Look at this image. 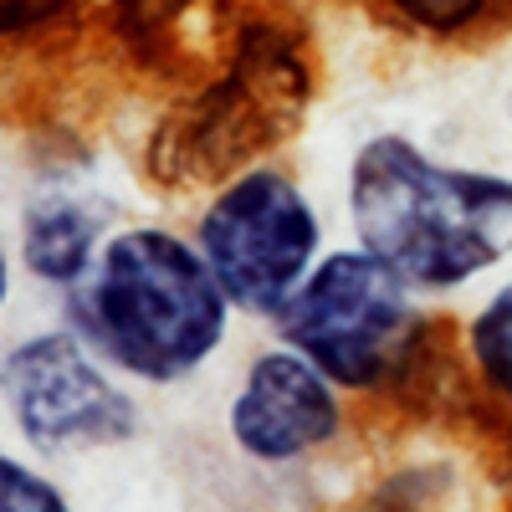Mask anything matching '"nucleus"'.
I'll use <instances>...</instances> for the list:
<instances>
[{"instance_id": "nucleus-1", "label": "nucleus", "mask_w": 512, "mask_h": 512, "mask_svg": "<svg viewBox=\"0 0 512 512\" xmlns=\"http://www.w3.org/2000/svg\"><path fill=\"white\" fill-rule=\"evenodd\" d=\"M277 338L303 349L359 410L451 415L472 410L477 384L461 364L456 318L359 241H338L272 323Z\"/></svg>"}, {"instance_id": "nucleus-2", "label": "nucleus", "mask_w": 512, "mask_h": 512, "mask_svg": "<svg viewBox=\"0 0 512 512\" xmlns=\"http://www.w3.org/2000/svg\"><path fill=\"white\" fill-rule=\"evenodd\" d=\"M344 226L425 303H451L512 267V169L456 164L379 128L349 154Z\"/></svg>"}, {"instance_id": "nucleus-3", "label": "nucleus", "mask_w": 512, "mask_h": 512, "mask_svg": "<svg viewBox=\"0 0 512 512\" xmlns=\"http://www.w3.org/2000/svg\"><path fill=\"white\" fill-rule=\"evenodd\" d=\"M62 318L144 395L200 384L246 323L190 226L169 221H123L62 297Z\"/></svg>"}, {"instance_id": "nucleus-4", "label": "nucleus", "mask_w": 512, "mask_h": 512, "mask_svg": "<svg viewBox=\"0 0 512 512\" xmlns=\"http://www.w3.org/2000/svg\"><path fill=\"white\" fill-rule=\"evenodd\" d=\"M313 41L277 6H241L221 67L169 103L149 139V175L205 195L236 169L272 159L313 108Z\"/></svg>"}, {"instance_id": "nucleus-5", "label": "nucleus", "mask_w": 512, "mask_h": 512, "mask_svg": "<svg viewBox=\"0 0 512 512\" xmlns=\"http://www.w3.org/2000/svg\"><path fill=\"white\" fill-rule=\"evenodd\" d=\"M195 246L216 267L246 323H277V313L328 256V210L282 159H256L210 185L190 221Z\"/></svg>"}, {"instance_id": "nucleus-6", "label": "nucleus", "mask_w": 512, "mask_h": 512, "mask_svg": "<svg viewBox=\"0 0 512 512\" xmlns=\"http://www.w3.org/2000/svg\"><path fill=\"white\" fill-rule=\"evenodd\" d=\"M0 410H6L21 451L47 466L123 451L149 425L139 390L108 359H98L67 318L41 323L6 344Z\"/></svg>"}, {"instance_id": "nucleus-7", "label": "nucleus", "mask_w": 512, "mask_h": 512, "mask_svg": "<svg viewBox=\"0 0 512 512\" xmlns=\"http://www.w3.org/2000/svg\"><path fill=\"white\" fill-rule=\"evenodd\" d=\"M354 425L359 400L272 328L236 364L221 405V436L231 456L262 477L318 466L328 451L354 441Z\"/></svg>"}, {"instance_id": "nucleus-8", "label": "nucleus", "mask_w": 512, "mask_h": 512, "mask_svg": "<svg viewBox=\"0 0 512 512\" xmlns=\"http://www.w3.org/2000/svg\"><path fill=\"white\" fill-rule=\"evenodd\" d=\"M118 205L98 175L82 164H47L26 185L21 210H16V267L36 287L67 297L88 267L98 262L103 241L118 231Z\"/></svg>"}, {"instance_id": "nucleus-9", "label": "nucleus", "mask_w": 512, "mask_h": 512, "mask_svg": "<svg viewBox=\"0 0 512 512\" xmlns=\"http://www.w3.org/2000/svg\"><path fill=\"white\" fill-rule=\"evenodd\" d=\"M456 338L482 415L512 431V267L492 277L477 303L456 318Z\"/></svg>"}, {"instance_id": "nucleus-10", "label": "nucleus", "mask_w": 512, "mask_h": 512, "mask_svg": "<svg viewBox=\"0 0 512 512\" xmlns=\"http://www.w3.org/2000/svg\"><path fill=\"white\" fill-rule=\"evenodd\" d=\"M374 11L431 47H472L512 31V0H374Z\"/></svg>"}, {"instance_id": "nucleus-11", "label": "nucleus", "mask_w": 512, "mask_h": 512, "mask_svg": "<svg viewBox=\"0 0 512 512\" xmlns=\"http://www.w3.org/2000/svg\"><path fill=\"white\" fill-rule=\"evenodd\" d=\"M0 512H77V502L47 472V461L0 446Z\"/></svg>"}, {"instance_id": "nucleus-12", "label": "nucleus", "mask_w": 512, "mask_h": 512, "mask_svg": "<svg viewBox=\"0 0 512 512\" xmlns=\"http://www.w3.org/2000/svg\"><path fill=\"white\" fill-rule=\"evenodd\" d=\"M77 0H0V41L31 36L41 26H57Z\"/></svg>"}, {"instance_id": "nucleus-13", "label": "nucleus", "mask_w": 512, "mask_h": 512, "mask_svg": "<svg viewBox=\"0 0 512 512\" xmlns=\"http://www.w3.org/2000/svg\"><path fill=\"white\" fill-rule=\"evenodd\" d=\"M11 292H16V251L0 236V364H6V313H11Z\"/></svg>"}, {"instance_id": "nucleus-14", "label": "nucleus", "mask_w": 512, "mask_h": 512, "mask_svg": "<svg viewBox=\"0 0 512 512\" xmlns=\"http://www.w3.org/2000/svg\"><path fill=\"white\" fill-rule=\"evenodd\" d=\"M359 512H436V507H420V502H390V497H374L369 507H359Z\"/></svg>"}, {"instance_id": "nucleus-15", "label": "nucleus", "mask_w": 512, "mask_h": 512, "mask_svg": "<svg viewBox=\"0 0 512 512\" xmlns=\"http://www.w3.org/2000/svg\"><path fill=\"white\" fill-rule=\"evenodd\" d=\"M507 128H512V88H507Z\"/></svg>"}]
</instances>
